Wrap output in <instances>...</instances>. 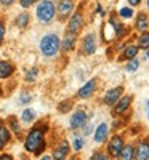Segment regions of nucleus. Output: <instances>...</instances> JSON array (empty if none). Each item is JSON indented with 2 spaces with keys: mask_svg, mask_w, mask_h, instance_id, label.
<instances>
[{
  "mask_svg": "<svg viewBox=\"0 0 149 160\" xmlns=\"http://www.w3.org/2000/svg\"><path fill=\"white\" fill-rule=\"evenodd\" d=\"M47 125L45 122H39L37 127H34L29 133L28 136H26V141H24V148L26 151H29L35 155H40L44 151H45V131H47Z\"/></svg>",
  "mask_w": 149,
  "mask_h": 160,
  "instance_id": "obj_1",
  "label": "nucleus"
},
{
  "mask_svg": "<svg viewBox=\"0 0 149 160\" xmlns=\"http://www.w3.org/2000/svg\"><path fill=\"white\" fill-rule=\"evenodd\" d=\"M59 48H61V42L56 34H47L40 40V51L45 56H55L59 51Z\"/></svg>",
  "mask_w": 149,
  "mask_h": 160,
  "instance_id": "obj_2",
  "label": "nucleus"
},
{
  "mask_svg": "<svg viewBox=\"0 0 149 160\" xmlns=\"http://www.w3.org/2000/svg\"><path fill=\"white\" fill-rule=\"evenodd\" d=\"M55 15H56V8H55V3H53L51 0H42V2L37 5V18L44 24L51 22Z\"/></svg>",
  "mask_w": 149,
  "mask_h": 160,
  "instance_id": "obj_3",
  "label": "nucleus"
},
{
  "mask_svg": "<svg viewBox=\"0 0 149 160\" xmlns=\"http://www.w3.org/2000/svg\"><path fill=\"white\" fill-rule=\"evenodd\" d=\"M84 26H85V16H84V13H82V8H79L74 15L69 18V22H67L66 31H67V34H69V35L77 37L80 32H82Z\"/></svg>",
  "mask_w": 149,
  "mask_h": 160,
  "instance_id": "obj_4",
  "label": "nucleus"
},
{
  "mask_svg": "<svg viewBox=\"0 0 149 160\" xmlns=\"http://www.w3.org/2000/svg\"><path fill=\"white\" fill-rule=\"evenodd\" d=\"M124 136H120V135H114L111 136V139L107 141L106 144V154L109 155V158H119L122 149H124Z\"/></svg>",
  "mask_w": 149,
  "mask_h": 160,
  "instance_id": "obj_5",
  "label": "nucleus"
},
{
  "mask_svg": "<svg viewBox=\"0 0 149 160\" xmlns=\"http://www.w3.org/2000/svg\"><path fill=\"white\" fill-rule=\"evenodd\" d=\"M107 22L111 24V28H112L114 35H116L117 40H122L124 37H127L130 34L128 28H127L124 22H122V19L117 16V13H111V15H109V21H107Z\"/></svg>",
  "mask_w": 149,
  "mask_h": 160,
  "instance_id": "obj_6",
  "label": "nucleus"
},
{
  "mask_svg": "<svg viewBox=\"0 0 149 160\" xmlns=\"http://www.w3.org/2000/svg\"><path fill=\"white\" fill-rule=\"evenodd\" d=\"M124 85H117V87H114V88H111V90H107L106 91V95L103 96V102L106 104V106H114L117 104V101L124 96Z\"/></svg>",
  "mask_w": 149,
  "mask_h": 160,
  "instance_id": "obj_7",
  "label": "nucleus"
},
{
  "mask_svg": "<svg viewBox=\"0 0 149 160\" xmlns=\"http://www.w3.org/2000/svg\"><path fill=\"white\" fill-rule=\"evenodd\" d=\"M149 158V135L141 138L135 146V160H147Z\"/></svg>",
  "mask_w": 149,
  "mask_h": 160,
  "instance_id": "obj_8",
  "label": "nucleus"
},
{
  "mask_svg": "<svg viewBox=\"0 0 149 160\" xmlns=\"http://www.w3.org/2000/svg\"><path fill=\"white\" fill-rule=\"evenodd\" d=\"M75 8V2L74 0H59V3H58V8H56V13H58V18L61 21L67 19L71 15H72V11Z\"/></svg>",
  "mask_w": 149,
  "mask_h": 160,
  "instance_id": "obj_9",
  "label": "nucleus"
},
{
  "mask_svg": "<svg viewBox=\"0 0 149 160\" xmlns=\"http://www.w3.org/2000/svg\"><path fill=\"white\" fill-rule=\"evenodd\" d=\"M98 85H100L98 78H90L88 82H87L84 87H80V90L77 91V98H80V99H88L93 93L98 90Z\"/></svg>",
  "mask_w": 149,
  "mask_h": 160,
  "instance_id": "obj_10",
  "label": "nucleus"
},
{
  "mask_svg": "<svg viewBox=\"0 0 149 160\" xmlns=\"http://www.w3.org/2000/svg\"><path fill=\"white\" fill-rule=\"evenodd\" d=\"M131 102H133V96L131 95H124L117 101V104L114 106V115L116 117H122L124 114H127L130 111Z\"/></svg>",
  "mask_w": 149,
  "mask_h": 160,
  "instance_id": "obj_11",
  "label": "nucleus"
},
{
  "mask_svg": "<svg viewBox=\"0 0 149 160\" xmlns=\"http://www.w3.org/2000/svg\"><path fill=\"white\" fill-rule=\"evenodd\" d=\"M80 48H82V55H85V56L93 55V53L96 51V35L95 34H87L82 38V45H80Z\"/></svg>",
  "mask_w": 149,
  "mask_h": 160,
  "instance_id": "obj_12",
  "label": "nucleus"
},
{
  "mask_svg": "<svg viewBox=\"0 0 149 160\" xmlns=\"http://www.w3.org/2000/svg\"><path fill=\"white\" fill-rule=\"evenodd\" d=\"M109 138V125L106 122H101L96 128H95V133H93V139L96 144H103L107 141Z\"/></svg>",
  "mask_w": 149,
  "mask_h": 160,
  "instance_id": "obj_13",
  "label": "nucleus"
},
{
  "mask_svg": "<svg viewBox=\"0 0 149 160\" xmlns=\"http://www.w3.org/2000/svg\"><path fill=\"white\" fill-rule=\"evenodd\" d=\"M87 120H88V114L85 111H75L71 117V128L72 130H79V128H84L87 125Z\"/></svg>",
  "mask_w": 149,
  "mask_h": 160,
  "instance_id": "obj_14",
  "label": "nucleus"
},
{
  "mask_svg": "<svg viewBox=\"0 0 149 160\" xmlns=\"http://www.w3.org/2000/svg\"><path fill=\"white\" fill-rule=\"evenodd\" d=\"M138 53H140V48L136 47V43H128L124 50H122L119 61H131L138 56Z\"/></svg>",
  "mask_w": 149,
  "mask_h": 160,
  "instance_id": "obj_15",
  "label": "nucleus"
},
{
  "mask_svg": "<svg viewBox=\"0 0 149 160\" xmlns=\"http://www.w3.org/2000/svg\"><path fill=\"white\" fill-rule=\"evenodd\" d=\"M133 28L140 31V32H146L149 29V15L146 11H140L136 18H135V24H133Z\"/></svg>",
  "mask_w": 149,
  "mask_h": 160,
  "instance_id": "obj_16",
  "label": "nucleus"
},
{
  "mask_svg": "<svg viewBox=\"0 0 149 160\" xmlns=\"http://www.w3.org/2000/svg\"><path fill=\"white\" fill-rule=\"evenodd\" d=\"M69 151H71L69 142H67L66 139H63V141L56 146V148H55V151H53V158H55V160H66Z\"/></svg>",
  "mask_w": 149,
  "mask_h": 160,
  "instance_id": "obj_17",
  "label": "nucleus"
},
{
  "mask_svg": "<svg viewBox=\"0 0 149 160\" xmlns=\"http://www.w3.org/2000/svg\"><path fill=\"white\" fill-rule=\"evenodd\" d=\"M15 72V66L10 61H0V78H8Z\"/></svg>",
  "mask_w": 149,
  "mask_h": 160,
  "instance_id": "obj_18",
  "label": "nucleus"
},
{
  "mask_svg": "<svg viewBox=\"0 0 149 160\" xmlns=\"http://www.w3.org/2000/svg\"><path fill=\"white\" fill-rule=\"evenodd\" d=\"M117 160H135V146L133 144H125Z\"/></svg>",
  "mask_w": 149,
  "mask_h": 160,
  "instance_id": "obj_19",
  "label": "nucleus"
},
{
  "mask_svg": "<svg viewBox=\"0 0 149 160\" xmlns=\"http://www.w3.org/2000/svg\"><path fill=\"white\" fill-rule=\"evenodd\" d=\"M10 130L7 128V125L0 120V149L2 148H5V144L10 141Z\"/></svg>",
  "mask_w": 149,
  "mask_h": 160,
  "instance_id": "obj_20",
  "label": "nucleus"
},
{
  "mask_svg": "<svg viewBox=\"0 0 149 160\" xmlns=\"http://www.w3.org/2000/svg\"><path fill=\"white\" fill-rule=\"evenodd\" d=\"M136 47H138L140 50H143V51L149 50V31L141 32V34L138 35V38H136Z\"/></svg>",
  "mask_w": 149,
  "mask_h": 160,
  "instance_id": "obj_21",
  "label": "nucleus"
},
{
  "mask_svg": "<svg viewBox=\"0 0 149 160\" xmlns=\"http://www.w3.org/2000/svg\"><path fill=\"white\" fill-rule=\"evenodd\" d=\"M74 48H75V37L67 34V35L64 37V40L61 42V50H63V51H72Z\"/></svg>",
  "mask_w": 149,
  "mask_h": 160,
  "instance_id": "obj_22",
  "label": "nucleus"
},
{
  "mask_svg": "<svg viewBox=\"0 0 149 160\" xmlns=\"http://www.w3.org/2000/svg\"><path fill=\"white\" fill-rule=\"evenodd\" d=\"M74 108V99L71 98H67V99H63L59 104H58V112L59 114H67V112H71Z\"/></svg>",
  "mask_w": 149,
  "mask_h": 160,
  "instance_id": "obj_23",
  "label": "nucleus"
},
{
  "mask_svg": "<svg viewBox=\"0 0 149 160\" xmlns=\"http://www.w3.org/2000/svg\"><path fill=\"white\" fill-rule=\"evenodd\" d=\"M117 16H119L120 19H130V18L135 16V11H133L131 7H122V8H119V11H117Z\"/></svg>",
  "mask_w": 149,
  "mask_h": 160,
  "instance_id": "obj_24",
  "label": "nucleus"
},
{
  "mask_svg": "<svg viewBox=\"0 0 149 160\" xmlns=\"http://www.w3.org/2000/svg\"><path fill=\"white\" fill-rule=\"evenodd\" d=\"M29 21H31V18H29V15L28 13H21V15L16 18V26L19 29H24V28H28V24H29Z\"/></svg>",
  "mask_w": 149,
  "mask_h": 160,
  "instance_id": "obj_25",
  "label": "nucleus"
},
{
  "mask_svg": "<svg viewBox=\"0 0 149 160\" xmlns=\"http://www.w3.org/2000/svg\"><path fill=\"white\" fill-rule=\"evenodd\" d=\"M124 69H125L127 72H136V71L140 69V59L135 58V59H131V61H127V64L124 66Z\"/></svg>",
  "mask_w": 149,
  "mask_h": 160,
  "instance_id": "obj_26",
  "label": "nucleus"
},
{
  "mask_svg": "<svg viewBox=\"0 0 149 160\" xmlns=\"http://www.w3.org/2000/svg\"><path fill=\"white\" fill-rule=\"evenodd\" d=\"M21 118H23V122H26V123L32 122V120L35 118V111H34V109H26V111H23Z\"/></svg>",
  "mask_w": 149,
  "mask_h": 160,
  "instance_id": "obj_27",
  "label": "nucleus"
},
{
  "mask_svg": "<svg viewBox=\"0 0 149 160\" xmlns=\"http://www.w3.org/2000/svg\"><path fill=\"white\" fill-rule=\"evenodd\" d=\"M72 144H74V151H75V152H80V151H82V148L85 146V141H84V138L75 136V138L72 139Z\"/></svg>",
  "mask_w": 149,
  "mask_h": 160,
  "instance_id": "obj_28",
  "label": "nucleus"
},
{
  "mask_svg": "<svg viewBox=\"0 0 149 160\" xmlns=\"http://www.w3.org/2000/svg\"><path fill=\"white\" fill-rule=\"evenodd\" d=\"M8 125H10V128L15 131V133H19V123H18V118L15 117V115H11V117H8Z\"/></svg>",
  "mask_w": 149,
  "mask_h": 160,
  "instance_id": "obj_29",
  "label": "nucleus"
},
{
  "mask_svg": "<svg viewBox=\"0 0 149 160\" xmlns=\"http://www.w3.org/2000/svg\"><path fill=\"white\" fill-rule=\"evenodd\" d=\"M90 160H111V158H109V155H107L106 152H103V151H95L91 154V158Z\"/></svg>",
  "mask_w": 149,
  "mask_h": 160,
  "instance_id": "obj_30",
  "label": "nucleus"
},
{
  "mask_svg": "<svg viewBox=\"0 0 149 160\" xmlns=\"http://www.w3.org/2000/svg\"><path fill=\"white\" fill-rule=\"evenodd\" d=\"M31 101H32V95H31V93L23 91V93H21V96H19V102L28 104V102H31Z\"/></svg>",
  "mask_w": 149,
  "mask_h": 160,
  "instance_id": "obj_31",
  "label": "nucleus"
},
{
  "mask_svg": "<svg viewBox=\"0 0 149 160\" xmlns=\"http://www.w3.org/2000/svg\"><path fill=\"white\" fill-rule=\"evenodd\" d=\"M35 77H37V69H35V68L29 69L28 74H26V80H28V82H34Z\"/></svg>",
  "mask_w": 149,
  "mask_h": 160,
  "instance_id": "obj_32",
  "label": "nucleus"
},
{
  "mask_svg": "<svg viewBox=\"0 0 149 160\" xmlns=\"http://www.w3.org/2000/svg\"><path fill=\"white\" fill-rule=\"evenodd\" d=\"M3 37H5V22L0 21V45L3 43Z\"/></svg>",
  "mask_w": 149,
  "mask_h": 160,
  "instance_id": "obj_33",
  "label": "nucleus"
},
{
  "mask_svg": "<svg viewBox=\"0 0 149 160\" xmlns=\"http://www.w3.org/2000/svg\"><path fill=\"white\" fill-rule=\"evenodd\" d=\"M34 2L35 0H19V3H21L23 8H29L31 5H34Z\"/></svg>",
  "mask_w": 149,
  "mask_h": 160,
  "instance_id": "obj_34",
  "label": "nucleus"
},
{
  "mask_svg": "<svg viewBox=\"0 0 149 160\" xmlns=\"http://www.w3.org/2000/svg\"><path fill=\"white\" fill-rule=\"evenodd\" d=\"M91 131H93V125H90V123H87V127H84V128H82V133H84L85 136H88Z\"/></svg>",
  "mask_w": 149,
  "mask_h": 160,
  "instance_id": "obj_35",
  "label": "nucleus"
},
{
  "mask_svg": "<svg viewBox=\"0 0 149 160\" xmlns=\"http://www.w3.org/2000/svg\"><path fill=\"white\" fill-rule=\"evenodd\" d=\"M127 2L130 3V7H140L143 0H127Z\"/></svg>",
  "mask_w": 149,
  "mask_h": 160,
  "instance_id": "obj_36",
  "label": "nucleus"
},
{
  "mask_svg": "<svg viewBox=\"0 0 149 160\" xmlns=\"http://www.w3.org/2000/svg\"><path fill=\"white\" fill-rule=\"evenodd\" d=\"M0 160H13V157L8 155V154H2V155H0Z\"/></svg>",
  "mask_w": 149,
  "mask_h": 160,
  "instance_id": "obj_37",
  "label": "nucleus"
},
{
  "mask_svg": "<svg viewBox=\"0 0 149 160\" xmlns=\"http://www.w3.org/2000/svg\"><path fill=\"white\" fill-rule=\"evenodd\" d=\"M13 2H15V0H0V3L5 5V7H7V5H11Z\"/></svg>",
  "mask_w": 149,
  "mask_h": 160,
  "instance_id": "obj_38",
  "label": "nucleus"
},
{
  "mask_svg": "<svg viewBox=\"0 0 149 160\" xmlns=\"http://www.w3.org/2000/svg\"><path fill=\"white\" fill-rule=\"evenodd\" d=\"M143 59H144V61H149V50H146V51H144V55H143Z\"/></svg>",
  "mask_w": 149,
  "mask_h": 160,
  "instance_id": "obj_39",
  "label": "nucleus"
},
{
  "mask_svg": "<svg viewBox=\"0 0 149 160\" xmlns=\"http://www.w3.org/2000/svg\"><path fill=\"white\" fill-rule=\"evenodd\" d=\"M146 115H147V118H149V99L146 101Z\"/></svg>",
  "mask_w": 149,
  "mask_h": 160,
  "instance_id": "obj_40",
  "label": "nucleus"
},
{
  "mask_svg": "<svg viewBox=\"0 0 149 160\" xmlns=\"http://www.w3.org/2000/svg\"><path fill=\"white\" fill-rule=\"evenodd\" d=\"M40 160H51V157H50V155H44V157L40 158Z\"/></svg>",
  "mask_w": 149,
  "mask_h": 160,
  "instance_id": "obj_41",
  "label": "nucleus"
},
{
  "mask_svg": "<svg viewBox=\"0 0 149 160\" xmlns=\"http://www.w3.org/2000/svg\"><path fill=\"white\" fill-rule=\"evenodd\" d=\"M146 7H147V10H149V0H146Z\"/></svg>",
  "mask_w": 149,
  "mask_h": 160,
  "instance_id": "obj_42",
  "label": "nucleus"
},
{
  "mask_svg": "<svg viewBox=\"0 0 149 160\" xmlns=\"http://www.w3.org/2000/svg\"><path fill=\"white\" fill-rule=\"evenodd\" d=\"M71 160H79V155H75L74 158H71Z\"/></svg>",
  "mask_w": 149,
  "mask_h": 160,
  "instance_id": "obj_43",
  "label": "nucleus"
},
{
  "mask_svg": "<svg viewBox=\"0 0 149 160\" xmlns=\"http://www.w3.org/2000/svg\"><path fill=\"white\" fill-rule=\"evenodd\" d=\"M0 96H2V85H0Z\"/></svg>",
  "mask_w": 149,
  "mask_h": 160,
  "instance_id": "obj_44",
  "label": "nucleus"
},
{
  "mask_svg": "<svg viewBox=\"0 0 149 160\" xmlns=\"http://www.w3.org/2000/svg\"><path fill=\"white\" fill-rule=\"evenodd\" d=\"M147 160H149V158H147Z\"/></svg>",
  "mask_w": 149,
  "mask_h": 160,
  "instance_id": "obj_45",
  "label": "nucleus"
}]
</instances>
